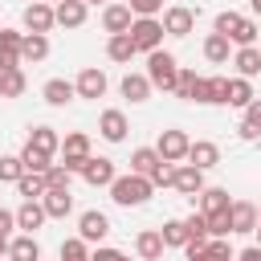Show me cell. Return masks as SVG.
<instances>
[{
	"mask_svg": "<svg viewBox=\"0 0 261 261\" xmlns=\"http://www.w3.org/2000/svg\"><path fill=\"white\" fill-rule=\"evenodd\" d=\"M69 179H73V175H69L61 163H53V167L45 171V188H69Z\"/></svg>",
	"mask_w": 261,
	"mask_h": 261,
	"instance_id": "obj_45",
	"label": "cell"
},
{
	"mask_svg": "<svg viewBox=\"0 0 261 261\" xmlns=\"http://www.w3.org/2000/svg\"><path fill=\"white\" fill-rule=\"evenodd\" d=\"M228 204H232V196H228L224 188H208V184H204V192L192 200V208H196V212H204V216H208V212H224Z\"/></svg>",
	"mask_w": 261,
	"mask_h": 261,
	"instance_id": "obj_22",
	"label": "cell"
},
{
	"mask_svg": "<svg viewBox=\"0 0 261 261\" xmlns=\"http://www.w3.org/2000/svg\"><path fill=\"white\" fill-rule=\"evenodd\" d=\"M126 130H130V122H126V114H122V110H114V106H110V110H102V114H98V135H102L106 143H122V139H126Z\"/></svg>",
	"mask_w": 261,
	"mask_h": 261,
	"instance_id": "obj_15",
	"label": "cell"
},
{
	"mask_svg": "<svg viewBox=\"0 0 261 261\" xmlns=\"http://www.w3.org/2000/svg\"><path fill=\"white\" fill-rule=\"evenodd\" d=\"M86 16H90V4H86V0H57V4H53V20H57L61 29H82Z\"/></svg>",
	"mask_w": 261,
	"mask_h": 261,
	"instance_id": "obj_14",
	"label": "cell"
},
{
	"mask_svg": "<svg viewBox=\"0 0 261 261\" xmlns=\"http://www.w3.org/2000/svg\"><path fill=\"white\" fill-rule=\"evenodd\" d=\"M106 232H110V216H106V212L86 208V212L77 216V237H82L86 245H102V241H106Z\"/></svg>",
	"mask_w": 261,
	"mask_h": 261,
	"instance_id": "obj_9",
	"label": "cell"
},
{
	"mask_svg": "<svg viewBox=\"0 0 261 261\" xmlns=\"http://www.w3.org/2000/svg\"><path fill=\"white\" fill-rule=\"evenodd\" d=\"M20 24H24V33H49V29L57 24V20H53V4H49V0H33V4H24Z\"/></svg>",
	"mask_w": 261,
	"mask_h": 261,
	"instance_id": "obj_10",
	"label": "cell"
},
{
	"mask_svg": "<svg viewBox=\"0 0 261 261\" xmlns=\"http://www.w3.org/2000/svg\"><path fill=\"white\" fill-rule=\"evenodd\" d=\"M228 216H232V232H253L257 228V204L253 200H232Z\"/></svg>",
	"mask_w": 261,
	"mask_h": 261,
	"instance_id": "obj_23",
	"label": "cell"
},
{
	"mask_svg": "<svg viewBox=\"0 0 261 261\" xmlns=\"http://www.w3.org/2000/svg\"><path fill=\"white\" fill-rule=\"evenodd\" d=\"M20 175H24L20 155H0V184H16Z\"/></svg>",
	"mask_w": 261,
	"mask_h": 261,
	"instance_id": "obj_41",
	"label": "cell"
},
{
	"mask_svg": "<svg viewBox=\"0 0 261 261\" xmlns=\"http://www.w3.org/2000/svg\"><path fill=\"white\" fill-rule=\"evenodd\" d=\"M16 228V212H8V208H0V237H8Z\"/></svg>",
	"mask_w": 261,
	"mask_h": 261,
	"instance_id": "obj_48",
	"label": "cell"
},
{
	"mask_svg": "<svg viewBox=\"0 0 261 261\" xmlns=\"http://www.w3.org/2000/svg\"><path fill=\"white\" fill-rule=\"evenodd\" d=\"M86 4H106V0H86Z\"/></svg>",
	"mask_w": 261,
	"mask_h": 261,
	"instance_id": "obj_54",
	"label": "cell"
},
{
	"mask_svg": "<svg viewBox=\"0 0 261 261\" xmlns=\"http://www.w3.org/2000/svg\"><path fill=\"white\" fill-rule=\"evenodd\" d=\"M155 163H159V151H155V147H135V151H130V171H135V175H151Z\"/></svg>",
	"mask_w": 261,
	"mask_h": 261,
	"instance_id": "obj_32",
	"label": "cell"
},
{
	"mask_svg": "<svg viewBox=\"0 0 261 261\" xmlns=\"http://www.w3.org/2000/svg\"><path fill=\"white\" fill-rule=\"evenodd\" d=\"M49 4H57V0H49Z\"/></svg>",
	"mask_w": 261,
	"mask_h": 261,
	"instance_id": "obj_58",
	"label": "cell"
},
{
	"mask_svg": "<svg viewBox=\"0 0 261 261\" xmlns=\"http://www.w3.org/2000/svg\"><path fill=\"white\" fill-rule=\"evenodd\" d=\"M192 102L200 106H228V77L224 73H200L196 77V90H192Z\"/></svg>",
	"mask_w": 261,
	"mask_h": 261,
	"instance_id": "obj_4",
	"label": "cell"
},
{
	"mask_svg": "<svg viewBox=\"0 0 261 261\" xmlns=\"http://www.w3.org/2000/svg\"><path fill=\"white\" fill-rule=\"evenodd\" d=\"M257 224H261V208H257Z\"/></svg>",
	"mask_w": 261,
	"mask_h": 261,
	"instance_id": "obj_56",
	"label": "cell"
},
{
	"mask_svg": "<svg viewBox=\"0 0 261 261\" xmlns=\"http://www.w3.org/2000/svg\"><path fill=\"white\" fill-rule=\"evenodd\" d=\"M126 8L135 16H159L163 12V0H126Z\"/></svg>",
	"mask_w": 261,
	"mask_h": 261,
	"instance_id": "obj_44",
	"label": "cell"
},
{
	"mask_svg": "<svg viewBox=\"0 0 261 261\" xmlns=\"http://www.w3.org/2000/svg\"><path fill=\"white\" fill-rule=\"evenodd\" d=\"M20 163H24V171L45 175V171L53 167V155H41V151H33V147H20Z\"/></svg>",
	"mask_w": 261,
	"mask_h": 261,
	"instance_id": "obj_36",
	"label": "cell"
},
{
	"mask_svg": "<svg viewBox=\"0 0 261 261\" xmlns=\"http://www.w3.org/2000/svg\"><path fill=\"white\" fill-rule=\"evenodd\" d=\"M0 257H8V237H0Z\"/></svg>",
	"mask_w": 261,
	"mask_h": 261,
	"instance_id": "obj_51",
	"label": "cell"
},
{
	"mask_svg": "<svg viewBox=\"0 0 261 261\" xmlns=\"http://www.w3.org/2000/svg\"><path fill=\"white\" fill-rule=\"evenodd\" d=\"M73 90H77V98H86V102H98V98H106V90H110V77H106L98 65H86V69L73 77Z\"/></svg>",
	"mask_w": 261,
	"mask_h": 261,
	"instance_id": "obj_7",
	"label": "cell"
},
{
	"mask_svg": "<svg viewBox=\"0 0 261 261\" xmlns=\"http://www.w3.org/2000/svg\"><path fill=\"white\" fill-rule=\"evenodd\" d=\"M249 8H253V16H261V0H249Z\"/></svg>",
	"mask_w": 261,
	"mask_h": 261,
	"instance_id": "obj_52",
	"label": "cell"
},
{
	"mask_svg": "<svg viewBox=\"0 0 261 261\" xmlns=\"http://www.w3.org/2000/svg\"><path fill=\"white\" fill-rule=\"evenodd\" d=\"M151 196H155V184H151L147 175L126 171V175H114V179H110V200H114L118 208H139V204H147Z\"/></svg>",
	"mask_w": 261,
	"mask_h": 261,
	"instance_id": "obj_1",
	"label": "cell"
},
{
	"mask_svg": "<svg viewBox=\"0 0 261 261\" xmlns=\"http://www.w3.org/2000/svg\"><path fill=\"white\" fill-rule=\"evenodd\" d=\"M118 261H130V257H126V253H122V257H118Z\"/></svg>",
	"mask_w": 261,
	"mask_h": 261,
	"instance_id": "obj_55",
	"label": "cell"
},
{
	"mask_svg": "<svg viewBox=\"0 0 261 261\" xmlns=\"http://www.w3.org/2000/svg\"><path fill=\"white\" fill-rule=\"evenodd\" d=\"M241 114H245L241 122H249V126H257V130H261V98H253V102H249Z\"/></svg>",
	"mask_w": 261,
	"mask_h": 261,
	"instance_id": "obj_47",
	"label": "cell"
},
{
	"mask_svg": "<svg viewBox=\"0 0 261 261\" xmlns=\"http://www.w3.org/2000/svg\"><path fill=\"white\" fill-rule=\"evenodd\" d=\"M8 261H41V245L33 232H20L8 241Z\"/></svg>",
	"mask_w": 261,
	"mask_h": 261,
	"instance_id": "obj_28",
	"label": "cell"
},
{
	"mask_svg": "<svg viewBox=\"0 0 261 261\" xmlns=\"http://www.w3.org/2000/svg\"><path fill=\"white\" fill-rule=\"evenodd\" d=\"M57 261H90V245L82 237H65L57 249Z\"/></svg>",
	"mask_w": 261,
	"mask_h": 261,
	"instance_id": "obj_34",
	"label": "cell"
},
{
	"mask_svg": "<svg viewBox=\"0 0 261 261\" xmlns=\"http://www.w3.org/2000/svg\"><path fill=\"white\" fill-rule=\"evenodd\" d=\"M196 77H200L196 69H188V65H179V77H175V90H171V94H175L179 102H192V90H196Z\"/></svg>",
	"mask_w": 261,
	"mask_h": 261,
	"instance_id": "obj_38",
	"label": "cell"
},
{
	"mask_svg": "<svg viewBox=\"0 0 261 261\" xmlns=\"http://www.w3.org/2000/svg\"><path fill=\"white\" fill-rule=\"evenodd\" d=\"M0 261H8V257H0Z\"/></svg>",
	"mask_w": 261,
	"mask_h": 261,
	"instance_id": "obj_59",
	"label": "cell"
},
{
	"mask_svg": "<svg viewBox=\"0 0 261 261\" xmlns=\"http://www.w3.org/2000/svg\"><path fill=\"white\" fill-rule=\"evenodd\" d=\"M237 261H261V245H249V249H241V253H237Z\"/></svg>",
	"mask_w": 261,
	"mask_h": 261,
	"instance_id": "obj_50",
	"label": "cell"
},
{
	"mask_svg": "<svg viewBox=\"0 0 261 261\" xmlns=\"http://www.w3.org/2000/svg\"><path fill=\"white\" fill-rule=\"evenodd\" d=\"M196 8H188V4H171V8H163V33L167 37H192L196 33Z\"/></svg>",
	"mask_w": 261,
	"mask_h": 261,
	"instance_id": "obj_6",
	"label": "cell"
},
{
	"mask_svg": "<svg viewBox=\"0 0 261 261\" xmlns=\"http://www.w3.org/2000/svg\"><path fill=\"white\" fill-rule=\"evenodd\" d=\"M257 49H261V37H257Z\"/></svg>",
	"mask_w": 261,
	"mask_h": 261,
	"instance_id": "obj_57",
	"label": "cell"
},
{
	"mask_svg": "<svg viewBox=\"0 0 261 261\" xmlns=\"http://www.w3.org/2000/svg\"><path fill=\"white\" fill-rule=\"evenodd\" d=\"M122 257V249H110V245H94L90 249V261H118Z\"/></svg>",
	"mask_w": 261,
	"mask_h": 261,
	"instance_id": "obj_46",
	"label": "cell"
},
{
	"mask_svg": "<svg viewBox=\"0 0 261 261\" xmlns=\"http://www.w3.org/2000/svg\"><path fill=\"white\" fill-rule=\"evenodd\" d=\"M49 57V33H24L20 37V65H37Z\"/></svg>",
	"mask_w": 261,
	"mask_h": 261,
	"instance_id": "obj_17",
	"label": "cell"
},
{
	"mask_svg": "<svg viewBox=\"0 0 261 261\" xmlns=\"http://www.w3.org/2000/svg\"><path fill=\"white\" fill-rule=\"evenodd\" d=\"M241 20H245V12H232V8H224V12H216V24H212V33H224V37H232V33L241 29Z\"/></svg>",
	"mask_w": 261,
	"mask_h": 261,
	"instance_id": "obj_39",
	"label": "cell"
},
{
	"mask_svg": "<svg viewBox=\"0 0 261 261\" xmlns=\"http://www.w3.org/2000/svg\"><path fill=\"white\" fill-rule=\"evenodd\" d=\"M16 192H20L24 200H41V196H45V175H37V171H24V175L16 179Z\"/></svg>",
	"mask_w": 261,
	"mask_h": 261,
	"instance_id": "obj_35",
	"label": "cell"
},
{
	"mask_svg": "<svg viewBox=\"0 0 261 261\" xmlns=\"http://www.w3.org/2000/svg\"><path fill=\"white\" fill-rule=\"evenodd\" d=\"M41 98H45L49 106H69V102L77 98V90H73L69 77H49V82L41 86Z\"/></svg>",
	"mask_w": 261,
	"mask_h": 261,
	"instance_id": "obj_19",
	"label": "cell"
},
{
	"mask_svg": "<svg viewBox=\"0 0 261 261\" xmlns=\"http://www.w3.org/2000/svg\"><path fill=\"white\" fill-rule=\"evenodd\" d=\"M118 90H122V98H126V102H135V106H139V102H147V98L155 94V90H151V82H147V73H126V77L118 82Z\"/></svg>",
	"mask_w": 261,
	"mask_h": 261,
	"instance_id": "obj_26",
	"label": "cell"
},
{
	"mask_svg": "<svg viewBox=\"0 0 261 261\" xmlns=\"http://www.w3.org/2000/svg\"><path fill=\"white\" fill-rule=\"evenodd\" d=\"M253 232H257V245H261V224H257V228H253Z\"/></svg>",
	"mask_w": 261,
	"mask_h": 261,
	"instance_id": "obj_53",
	"label": "cell"
},
{
	"mask_svg": "<svg viewBox=\"0 0 261 261\" xmlns=\"http://www.w3.org/2000/svg\"><path fill=\"white\" fill-rule=\"evenodd\" d=\"M20 29H0V53H8V57H20Z\"/></svg>",
	"mask_w": 261,
	"mask_h": 261,
	"instance_id": "obj_43",
	"label": "cell"
},
{
	"mask_svg": "<svg viewBox=\"0 0 261 261\" xmlns=\"http://www.w3.org/2000/svg\"><path fill=\"white\" fill-rule=\"evenodd\" d=\"M41 208H45L49 220H65V216L73 212V192H69V188H45Z\"/></svg>",
	"mask_w": 261,
	"mask_h": 261,
	"instance_id": "obj_13",
	"label": "cell"
},
{
	"mask_svg": "<svg viewBox=\"0 0 261 261\" xmlns=\"http://www.w3.org/2000/svg\"><path fill=\"white\" fill-rule=\"evenodd\" d=\"M204 57H208L212 65H224V61L232 57V41H228L224 33H208V37H204Z\"/></svg>",
	"mask_w": 261,
	"mask_h": 261,
	"instance_id": "obj_29",
	"label": "cell"
},
{
	"mask_svg": "<svg viewBox=\"0 0 261 261\" xmlns=\"http://www.w3.org/2000/svg\"><path fill=\"white\" fill-rule=\"evenodd\" d=\"M130 20H135V12L126 4H102V29L106 33H126Z\"/></svg>",
	"mask_w": 261,
	"mask_h": 261,
	"instance_id": "obj_24",
	"label": "cell"
},
{
	"mask_svg": "<svg viewBox=\"0 0 261 261\" xmlns=\"http://www.w3.org/2000/svg\"><path fill=\"white\" fill-rule=\"evenodd\" d=\"M184 228H188V241H192V245H204V241H208V220H204V212L192 208V216H184Z\"/></svg>",
	"mask_w": 261,
	"mask_h": 261,
	"instance_id": "obj_37",
	"label": "cell"
},
{
	"mask_svg": "<svg viewBox=\"0 0 261 261\" xmlns=\"http://www.w3.org/2000/svg\"><path fill=\"white\" fill-rule=\"evenodd\" d=\"M24 147H33V151H41V155H57L61 151V135L53 130V126H29V139H24Z\"/></svg>",
	"mask_w": 261,
	"mask_h": 261,
	"instance_id": "obj_18",
	"label": "cell"
},
{
	"mask_svg": "<svg viewBox=\"0 0 261 261\" xmlns=\"http://www.w3.org/2000/svg\"><path fill=\"white\" fill-rule=\"evenodd\" d=\"M147 179H151L155 188H171V179H175V163H167V159H159V163H155V171H151Z\"/></svg>",
	"mask_w": 261,
	"mask_h": 261,
	"instance_id": "obj_42",
	"label": "cell"
},
{
	"mask_svg": "<svg viewBox=\"0 0 261 261\" xmlns=\"http://www.w3.org/2000/svg\"><path fill=\"white\" fill-rule=\"evenodd\" d=\"M188 130H179V126H171V130H159V143H155V151H159V159H167V163H184L188 159Z\"/></svg>",
	"mask_w": 261,
	"mask_h": 261,
	"instance_id": "obj_8",
	"label": "cell"
},
{
	"mask_svg": "<svg viewBox=\"0 0 261 261\" xmlns=\"http://www.w3.org/2000/svg\"><path fill=\"white\" fill-rule=\"evenodd\" d=\"M159 237H163V245H167V249H184V245H188V228H184V220H179V216L163 220Z\"/></svg>",
	"mask_w": 261,
	"mask_h": 261,
	"instance_id": "obj_33",
	"label": "cell"
},
{
	"mask_svg": "<svg viewBox=\"0 0 261 261\" xmlns=\"http://www.w3.org/2000/svg\"><path fill=\"white\" fill-rule=\"evenodd\" d=\"M24 90H29L24 69H4V73H0V98H20Z\"/></svg>",
	"mask_w": 261,
	"mask_h": 261,
	"instance_id": "obj_31",
	"label": "cell"
},
{
	"mask_svg": "<svg viewBox=\"0 0 261 261\" xmlns=\"http://www.w3.org/2000/svg\"><path fill=\"white\" fill-rule=\"evenodd\" d=\"M232 65H237V77H257L261 73V49L257 45H237V53H232Z\"/></svg>",
	"mask_w": 261,
	"mask_h": 261,
	"instance_id": "obj_21",
	"label": "cell"
},
{
	"mask_svg": "<svg viewBox=\"0 0 261 261\" xmlns=\"http://www.w3.org/2000/svg\"><path fill=\"white\" fill-rule=\"evenodd\" d=\"M126 33H130V41H135V49H139V53L163 49V37H167V33H163V20H159V16H135Z\"/></svg>",
	"mask_w": 261,
	"mask_h": 261,
	"instance_id": "obj_3",
	"label": "cell"
},
{
	"mask_svg": "<svg viewBox=\"0 0 261 261\" xmlns=\"http://www.w3.org/2000/svg\"><path fill=\"white\" fill-rule=\"evenodd\" d=\"M184 163H192V167L208 171V167H216V163H220V147H216L212 139H192V143H188V159H184Z\"/></svg>",
	"mask_w": 261,
	"mask_h": 261,
	"instance_id": "obj_16",
	"label": "cell"
},
{
	"mask_svg": "<svg viewBox=\"0 0 261 261\" xmlns=\"http://www.w3.org/2000/svg\"><path fill=\"white\" fill-rule=\"evenodd\" d=\"M253 98H257V94H253V82H249V77H228V106L245 110Z\"/></svg>",
	"mask_w": 261,
	"mask_h": 261,
	"instance_id": "obj_30",
	"label": "cell"
},
{
	"mask_svg": "<svg viewBox=\"0 0 261 261\" xmlns=\"http://www.w3.org/2000/svg\"><path fill=\"white\" fill-rule=\"evenodd\" d=\"M77 175H82L90 188H110V179L118 175V167H114V159H106V155H90Z\"/></svg>",
	"mask_w": 261,
	"mask_h": 261,
	"instance_id": "obj_11",
	"label": "cell"
},
{
	"mask_svg": "<svg viewBox=\"0 0 261 261\" xmlns=\"http://www.w3.org/2000/svg\"><path fill=\"white\" fill-rule=\"evenodd\" d=\"M86 159H90V135H86V130H69V135L61 139V167H65L69 175H77V171L86 167Z\"/></svg>",
	"mask_w": 261,
	"mask_h": 261,
	"instance_id": "obj_5",
	"label": "cell"
},
{
	"mask_svg": "<svg viewBox=\"0 0 261 261\" xmlns=\"http://www.w3.org/2000/svg\"><path fill=\"white\" fill-rule=\"evenodd\" d=\"M237 135H241L245 143H261V130H257V126H249V122H241V126H237Z\"/></svg>",
	"mask_w": 261,
	"mask_h": 261,
	"instance_id": "obj_49",
	"label": "cell"
},
{
	"mask_svg": "<svg viewBox=\"0 0 261 261\" xmlns=\"http://www.w3.org/2000/svg\"><path fill=\"white\" fill-rule=\"evenodd\" d=\"M135 53H139V49H135L130 33H110V37H106V57H110V61L130 65V57H135Z\"/></svg>",
	"mask_w": 261,
	"mask_h": 261,
	"instance_id": "obj_25",
	"label": "cell"
},
{
	"mask_svg": "<svg viewBox=\"0 0 261 261\" xmlns=\"http://www.w3.org/2000/svg\"><path fill=\"white\" fill-rule=\"evenodd\" d=\"M171 188H175L179 196L196 200V196L204 192V171H200V167H192V163H175V179H171Z\"/></svg>",
	"mask_w": 261,
	"mask_h": 261,
	"instance_id": "obj_12",
	"label": "cell"
},
{
	"mask_svg": "<svg viewBox=\"0 0 261 261\" xmlns=\"http://www.w3.org/2000/svg\"><path fill=\"white\" fill-rule=\"evenodd\" d=\"M175 77H179V61H175V53H167V49H151V53H147V82H151V90L171 94V90H175Z\"/></svg>",
	"mask_w": 261,
	"mask_h": 261,
	"instance_id": "obj_2",
	"label": "cell"
},
{
	"mask_svg": "<svg viewBox=\"0 0 261 261\" xmlns=\"http://www.w3.org/2000/svg\"><path fill=\"white\" fill-rule=\"evenodd\" d=\"M163 237H159V228H143L139 237H135V253H139V261H163Z\"/></svg>",
	"mask_w": 261,
	"mask_h": 261,
	"instance_id": "obj_20",
	"label": "cell"
},
{
	"mask_svg": "<svg viewBox=\"0 0 261 261\" xmlns=\"http://www.w3.org/2000/svg\"><path fill=\"white\" fill-rule=\"evenodd\" d=\"M204 220H208V237H232V216H228V208H224V212H208Z\"/></svg>",
	"mask_w": 261,
	"mask_h": 261,
	"instance_id": "obj_40",
	"label": "cell"
},
{
	"mask_svg": "<svg viewBox=\"0 0 261 261\" xmlns=\"http://www.w3.org/2000/svg\"><path fill=\"white\" fill-rule=\"evenodd\" d=\"M45 220H49V216H45L41 200H24V204L16 208V228H20V232H37Z\"/></svg>",
	"mask_w": 261,
	"mask_h": 261,
	"instance_id": "obj_27",
	"label": "cell"
}]
</instances>
